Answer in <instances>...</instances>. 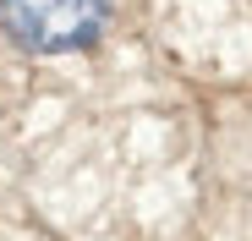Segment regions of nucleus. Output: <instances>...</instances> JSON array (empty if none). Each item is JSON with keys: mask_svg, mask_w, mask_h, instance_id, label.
<instances>
[{"mask_svg": "<svg viewBox=\"0 0 252 241\" xmlns=\"http://www.w3.org/2000/svg\"><path fill=\"white\" fill-rule=\"evenodd\" d=\"M6 33L33 55H66L104 33L110 0H0Z\"/></svg>", "mask_w": 252, "mask_h": 241, "instance_id": "f257e3e1", "label": "nucleus"}]
</instances>
